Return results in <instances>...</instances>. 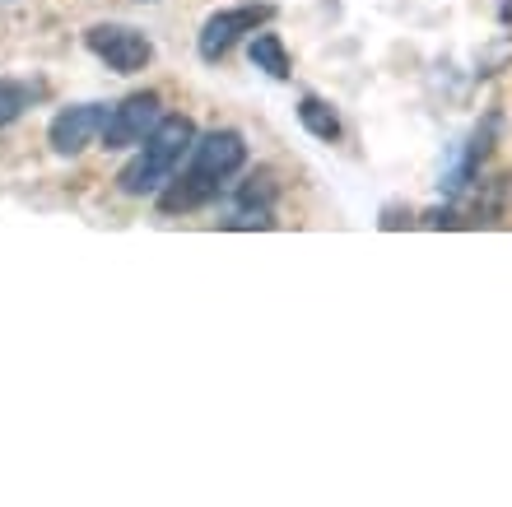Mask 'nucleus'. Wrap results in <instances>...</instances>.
Masks as SVG:
<instances>
[{
    "label": "nucleus",
    "mask_w": 512,
    "mask_h": 507,
    "mask_svg": "<svg viewBox=\"0 0 512 507\" xmlns=\"http://www.w3.org/2000/svg\"><path fill=\"white\" fill-rule=\"evenodd\" d=\"M191 145H196V126H191L187 117H163L159 126H154V135L145 140V149H140V159H131L122 168L117 187H122L126 196H159V191L173 182L177 163L191 154Z\"/></svg>",
    "instance_id": "1"
},
{
    "label": "nucleus",
    "mask_w": 512,
    "mask_h": 507,
    "mask_svg": "<svg viewBox=\"0 0 512 507\" xmlns=\"http://www.w3.org/2000/svg\"><path fill=\"white\" fill-rule=\"evenodd\" d=\"M84 42H89V52H94L98 61H108L117 75L145 70L149 56H154V47H149L145 33H135V28H126V24H94L89 33H84Z\"/></svg>",
    "instance_id": "2"
},
{
    "label": "nucleus",
    "mask_w": 512,
    "mask_h": 507,
    "mask_svg": "<svg viewBox=\"0 0 512 507\" xmlns=\"http://www.w3.org/2000/svg\"><path fill=\"white\" fill-rule=\"evenodd\" d=\"M163 121V103L159 94H131L122 107H112L108 126H103V145L108 149H131V145H145L154 126Z\"/></svg>",
    "instance_id": "3"
},
{
    "label": "nucleus",
    "mask_w": 512,
    "mask_h": 507,
    "mask_svg": "<svg viewBox=\"0 0 512 507\" xmlns=\"http://www.w3.org/2000/svg\"><path fill=\"white\" fill-rule=\"evenodd\" d=\"M270 5H238V10H224L215 19H205L201 28V56L205 61H219V56L229 52L233 42L243 38V33H256V28L270 19Z\"/></svg>",
    "instance_id": "4"
},
{
    "label": "nucleus",
    "mask_w": 512,
    "mask_h": 507,
    "mask_svg": "<svg viewBox=\"0 0 512 507\" xmlns=\"http://www.w3.org/2000/svg\"><path fill=\"white\" fill-rule=\"evenodd\" d=\"M103 126H108V107H94V103L70 107V112H61L52 121V149L56 154H80L94 140H103Z\"/></svg>",
    "instance_id": "5"
},
{
    "label": "nucleus",
    "mask_w": 512,
    "mask_h": 507,
    "mask_svg": "<svg viewBox=\"0 0 512 507\" xmlns=\"http://www.w3.org/2000/svg\"><path fill=\"white\" fill-rule=\"evenodd\" d=\"M247 163V145L238 131H210L191 145V168H201L210 177H229Z\"/></svg>",
    "instance_id": "6"
},
{
    "label": "nucleus",
    "mask_w": 512,
    "mask_h": 507,
    "mask_svg": "<svg viewBox=\"0 0 512 507\" xmlns=\"http://www.w3.org/2000/svg\"><path fill=\"white\" fill-rule=\"evenodd\" d=\"M219 182H224V177H210V173H201V168H191V173L173 177V187L168 191H159V205L168 214L196 210V205H205L210 196H219Z\"/></svg>",
    "instance_id": "7"
},
{
    "label": "nucleus",
    "mask_w": 512,
    "mask_h": 507,
    "mask_svg": "<svg viewBox=\"0 0 512 507\" xmlns=\"http://www.w3.org/2000/svg\"><path fill=\"white\" fill-rule=\"evenodd\" d=\"M252 66L266 70V75H275V80L289 75V52H284V42L275 38V33H256L252 38Z\"/></svg>",
    "instance_id": "8"
},
{
    "label": "nucleus",
    "mask_w": 512,
    "mask_h": 507,
    "mask_svg": "<svg viewBox=\"0 0 512 507\" xmlns=\"http://www.w3.org/2000/svg\"><path fill=\"white\" fill-rule=\"evenodd\" d=\"M298 121H303L317 140H340V121H336V112H331L322 98H312V94L303 98V103H298Z\"/></svg>",
    "instance_id": "9"
},
{
    "label": "nucleus",
    "mask_w": 512,
    "mask_h": 507,
    "mask_svg": "<svg viewBox=\"0 0 512 507\" xmlns=\"http://www.w3.org/2000/svg\"><path fill=\"white\" fill-rule=\"evenodd\" d=\"M24 103H28L24 89H14V84H0V126H10V121L24 112Z\"/></svg>",
    "instance_id": "10"
},
{
    "label": "nucleus",
    "mask_w": 512,
    "mask_h": 507,
    "mask_svg": "<svg viewBox=\"0 0 512 507\" xmlns=\"http://www.w3.org/2000/svg\"><path fill=\"white\" fill-rule=\"evenodd\" d=\"M229 228H275V219H270V210L261 205V210H243L238 219H229Z\"/></svg>",
    "instance_id": "11"
}]
</instances>
